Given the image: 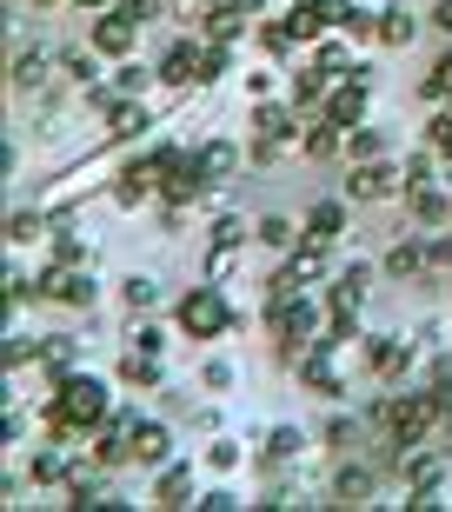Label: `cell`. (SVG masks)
<instances>
[{
    "label": "cell",
    "mask_w": 452,
    "mask_h": 512,
    "mask_svg": "<svg viewBox=\"0 0 452 512\" xmlns=\"http://www.w3.org/2000/svg\"><path fill=\"white\" fill-rule=\"evenodd\" d=\"M100 419H107V386H100L94 373H67L60 393H54V426L60 433H87Z\"/></svg>",
    "instance_id": "6da1fadb"
},
{
    "label": "cell",
    "mask_w": 452,
    "mask_h": 512,
    "mask_svg": "<svg viewBox=\"0 0 452 512\" xmlns=\"http://www.w3.org/2000/svg\"><path fill=\"white\" fill-rule=\"evenodd\" d=\"M439 413H452L446 406V393H413V399H393V406H386V426H393V439H399V453H406V446H419V439L433 433V419Z\"/></svg>",
    "instance_id": "7a4b0ae2"
},
{
    "label": "cell",
    "mask_w": 452,
    "mask_h": 512,
    "mask_svg": "<svg viewBox=\"0 0 452 512\" xmlns=\"http://www.w3.org/2000/svg\"><path fill=\"white\" fill-rule=\"evenodd\" d=\"M147 20H153V0H127V7H113L107 20H94V47L120 60L133 40H140V27H147Z\"/></svg>",
    "instance_id": "3957f363"
},
{
    "label": "cell",
    "mask_w": 452,
    "mask_h": 512,
    "mask_svg": "<svg viewBox=\"0 0 452 512\" xmlns=\"http://www.w3.org/2000/svg\"><path fill=\"white\" fill-rule=\"evenodd\" d=\"M226 320H233V313H226L220 286H193L187 300H180V326H187L193 340H220V333H226Z\"/></svg>",
    "instance_id": "277c9868"
},
{
    "label": "cell",
    "mask_w": 452,
    "mask_h": 512,
    "mask_svg": "<svg viewBox=\"0 0 452 512\" xmlns=\"http://www.w3.org/2000/svg\"><path fill=\"white\" fill-rule=\"evenodd\" d=\"M273 340L293 353V346H306V333H313V306H306V293H273Z\"/></svg>",
    "instance_id": "5b68a950"
},
{
    "label": "cell",
    "mask_w": 452,
    "mask_h": 512,
    "mask_svg": "<svg viewBox=\"0 0 452 512\" xmlns=\"http://www.w3.org/2000/svg\"><path fill=\"white\" fill-rule=\"evenodd\" d=\"M160 187H167L173 207L200 200V187H207V173H200V153H160Z\"/></svg>",
    "instance_id": "8992f818"
},
{
    "label": "cell",
    "mask_w": 452,
    "mask_h": 512,
    "mask_svg": "<svg viewBox=\"0 0 452 512\" xmlns=\"http://www.w3.org/2000/svg\"><path fill=\"white\" fill-rule=\"evenodd\" d=\"M40 293H47V300H60V306H94V280H87L74 260H60L54 273L40 280Z\"/></svg>",
    "instance_id": "52a82bcc"
},
{
    "label": "cell",
    "mask_w": 452,
    "mask_h": 512,
    "mask_svg": "<svg viewBox=\"0 0 452 512\" xmlns=\"http://www.w3.org/2000/svg\"><path fill=\"white\" fill-rule=\"evenodd\" d=\"M326 346H333V340H313V346H300V373H306V386H313V393L339 399V393H346V386H339L333 360H326Z\"/></svg>",
    "instance_id": "ba28073f"
},
{
    "label": "cell",
    "mask_w": 452,
    "mask_h": 512,
    "mask_svg": "<svg viewBox=\"0 0 452 512\" xmlns=\"http://www.w3.org/2000/svg\"><path fill=\"white\" fill-rule=\"evenodd\" d=\"M399 187H406V173L386 167V160H366V167L353 173V200H386V193H399Z\"/></svg>",
    "instance_id": "9c48e42d"
},
{
    "label": "cell",
    "mask_w": 452,
    "mask_h": 512,
    "mask_svg": "<svg viewBox=\"0 0 452 512\" xmlns=\"http://www.w3.org/2000/svg\"><path fill=\"white\" fill-rule=\"evenodd\" d=\"M359 114H366V80L353 74V87H333V94H326V120H339V127L353 133Z\"/></svg>",
    "instance_id": "30bf717a"
},
{
    "label": "cell",
    "mask_w": 452,
    "mask_h": 512,
    "mask_svg": "<svg viewBox=\"0 0 452 512\" xmlns=\"http://www.w3.org/2000/svg\"><path fill=\"white\" fill-rule=\"evenodd\" d=\"M366 360H373V373H379V380H399V373H406V360H413V346H406V340H393V333H379V340L366 346Z\"/></svg>",
    "instance_id": "8fae6325"
},
{
    "label": "cell",
    "mask_w": 452,
    "mask_h": 512,
    "mask_svg": "<svg viewBox=\"0 0 452 512\" xmlns=\"http://www.w3.org/2000/svg\"><path fill=\"white\" fill-rule=\"evenodd\" d=\"M153 187H160V160H133V167L120 173V207H140Z\"/></svg>",
    "instance_id": "7c38bea8"
},
{
    "label": "cell",
    "mask_w": 452,
    "mask_h": 512,
    "mask_svg": "<svg viewBox=\"0 0 452 512\" xmlns=\"http://www.w3.org/2000/svg\"><path fill=\"white\" fill-rule=\"evenodd\" d=\"M253 127H260V140H273V147H280V140H293V133H300V114H293V107H260V114H253Z\"/></svg>",
    "instance_id": "4fadbf2b"
},
{
    "label": "cell",
    "mask_w": 452,
    "mask_h": 512,
    "mask_svg": "<svg viewBox=\"0 0 452 512\" xmlns=\"http://www.w3.org/2000/svg\"><path fill=\"white\" fill-rule=\"evenodd\" d=\"M339 227H346V213H339L333 200H326V207H313V220H306V247H333Z\"/></svg>",
    "instance_id": "5bb4252c"
},
{
    "label": "cell",
    "mask_w": 452,
    "mask_h": 512,
    "mask_svg": "<svg viewBox=\"0 0 452 512\" xmlns=\"http://www.w3.org/2000/svg\"><path fill=\"white\" fill-rule=\"evenodd\" d=\"M320 253H326V247H306L300 260H293V266L280 273V280H273V293H300L306 280H320Z\"/></svg>",
    "instance_id": "9a60e30c"
},
{
    "label": "cell",
    "mask_w": 452,
    "mask_h": 512,
    "mask_svg": "<svg viewBox=\"0 0 452 512\" xmlns=\"http://www.w3.org/2000/svg\"><path fill=\"white\" fill-rule=\"evenodd\" d=\"M359 300H366V266H353V273H339V280H333V313H346V320H353Z\"/></svg>",
    "instance_id": "2e32d148"
},
{
    "label": "cell",
    "mask_w": 452,
    "mask_h": 512,
    "mask_svg": "<svg viewBox=\"0 0 452 512\" xmlns=\"http://www.w3.org/2000/svg\"><path fill=\"white\" fill-rule=\"evenodd\" d=\"M160 80H173V87H187V80H200V54H193L187 40H180V47H173V54L160 60Z\"/></svg>",
    "instance_id": "e0dca14e"
},
{
    "label": "cell",
    "mask_w": 452,
    "mask_h": 512,
    "mask_svg": "<svg viewBox=\"0 0 452 512\" xmlns=\"http://www.w3.org/2000/svg\"><path fill=\"white\" fill-rule=\"evenodd\" d=\"M326 74H333V67H320V60H313V67H300V74H293V107L326 100Z\"/></svg>",
    "instance_id": "ac0fdd59"
},
{
    "label": "cell",
    "mask_w": 452,
    "mask_h": 512,
    "mask_svg": "<svg viewBox=\"0 0 452 512\" xmlns=\"http://www.w3.org/2000/svg\"><path fill=\"white\" fill-rule=\"evenodd\" d=\"M127 459H133V426L120 419V426L100 433V466H127Z\"/></svg>",
    "instance_id": "d6986e66"
},
{
    "label": "cell",
    "mask_w": 452,
    "mask_h": 512,
    "mask_svg": "<svg viewBox=\"0 0 452 512\" xmlns=\"http://www.w3.org/2000/svg\"><path fill=\"white\" fill-rule=\"evenodd\" d=\"M133 459L140 466H160L167 459V426H133Z\"/></svg>",
    "instance_id": "ffe728a7"
},
{
    "label": "cell",
    "mask_w": 452,
    "mask_h": 512,
    "mask_svg": "<svg viewBox=\"0 0 452 512\" xmlns=\"http://www.w3.org/2000/svg\"><path fill=\"white\" fill-rule=\"evenodd\" d=\"M147 127V107H133V100H113L107 107V133L113 140H127V133H140Z\"/></svg>",
    "instance_id": "44dd1931"
},
{
    "label": "cell",
    "mask_w": 452,
    "mask_h": 512,
    "mask_svg": "<svg viewBox=\"0 0 452 512\" xmlns=\"http://www.w3.org/2000/svg\"><path fill=\"white\" fill-rule=\"evenodd\" d=\"M187 493H193V473H187V466H167L153 499H160V506H187Z\"/></svg>",
    "instance_id": "7402d4cb"
},
{
    "label": "cell",
    "mask_w": 452,
    "mask_h": 512,
    "mask_svg": "<svg viewBox=\"0 0 452 512\" xmlns=\"http://www.w3.org/2000/svg\"><path fill=\"white\" fill-rule=\"evenodd\" d=\"M233 167H240V153L226 147V140H213V147H200V173H207V180H226Z\"/></svg>",
    "instance_id": "603a6c76"
},
{
    "label": "cell",
    "mask_w": 452,
    "mask_h": 512,
    "mask_svg": "<svg viewBox=\"0 0 452 512\" xmlns=\"http://www.w3.org/2000/svg\"><path fill=\"white\" fill-rule=\"evenodd\" d=\"M379 40H386V47H406V40H413V14H406V7H386V14H379Z\"/></svg>",
    "instance_id": "cb8c5ba5"
},
{
    "label": "cell",
    "mask_w": 452,
    "mask_h": 512,
    "mask_svg": "<svg viewBox=\"0 0 452 512\" xmlns=\"http://www.w3.org/2000/svg\"><path fill=\"white\" fill-rule=\"evenodd\" d=\"M419 266H426V247H413V240H406V247H393V253H386V273H393V280H413Z\"/></svg>",
    "instance_id": "d4e9b609"
},
{
    "label": "cell",
    "mask_w": 452,
    "mask_h": 512,
    "mask_svg": "<svg viewBox=\"0 0 452 512\" xmlns=\"http://www.w3.org/2000/svg\"><path fill=\"white\" fill-rule=\"evenodd\" d=\"M246 7H253V0H246ZM246 7H240V0H226L220 14L207 20V34H213V40H233V34H240V20H246Z\"/></svg>",
    "instance_id": "484cf974"
},
{
    "label": "cell",
    "mask_w": 452,
    "mask_h": 512,
    "mask_svg": "<svg viewBox=\"0 0 452 512\" xmlns=\"http://www.w3.org/2000/svg\"><path fill=\"white\" fill-rule=\"evenodd\" d=\"M286 27H293V40H313V34L326 27V20H320V7H313V0H300V7L286 14Z\"/></svg>",
    "instance_id": "4316f807"
},
{
    "label": "cell",
    "mask_w": 452,
    "mask_h": 512,
    "mask_svg": "<svg viewBox=\"0 0 452 512\" xmlns=\"http://www.w3.org/2000/svg\"><path fill=\"white\" fill-rule=\"evenodd\" d=\"M366 493H373V473L346 466V473H339V499H346V506H366Z\"/></svg>",
    "instance_id": "83f0119b"
},
{
    "label": "cell",
    "mask_w": 452,
    "mask_h": 512,
    "mask_svg": "<svg viewBox=\"0 0 452 512\" xmlns=\"http://www.w3.org/2000/svg\"><path fill=\"white\" fill-rule=\"evenodd\" d=\"M120 380L127 386H153L160 380V373H153V353H127V360H120Z\"/></svg>",
    "instance_id": "f1b7e54d"
},
{
    "label": "cell",
    "mask_w": 452,
    "mask_h": 512,
    "mask_svg": "<svg viewBox=\"0 0 452 512\" xmlns=\"http://www.w3.org/2000/svg\"><path fill=\"white\" fill-rule=\"evenodd\" d=\"M306 153H313V160H326V153H339V120H320V127L306 133Z\"/></svg>",
    "instance_id": "f546056e"
},
{
    "label": "cell",
    "mask_w": 452,
    "mask_h": 512,
    "mask_svg": "<svg viewBox=\"0 0 452 512\" xmlns=\"http://www.w3.org/2000/svg\"><path fill=\"white\" fill-rule=\"evenodd\" d=\"M260 240H266V247H293V240H306V233H293V220L273 213V220H260Z\"/></svg>",
    "instance_id": "4dcf8cb0"
},
{
    "label": "cell",
    "mask_w": 452,
    "mask_h": 512,
    "mask_svg": "<svg viewBox=\"0 0 452 512\" xmlns=\"http://www.w3.org/2000/svg\"><path fill=\"white\" fill-rule=\"evenodd\" d=\"M40 80H47V60H40V54H20L14 60V87H40Z\"/></svg>",
    "instance_id": "1f68e13d"
},
{
    "label": "cell",
    "mask_w": 452,
    "mask_h": 512,
    "mask_svg": "<svg viewBox=\"0 0 452 512\" xmlns=\"http://www.w3.org/2000/svg\"><path fill=\"white\" fill-rule=\"evenodd\" d=\"M413 213H419V220H426V227H439V220H446V193H419V200H413Z\"/></svg>",
    "instance_id": "d6a6232c"
},
{
    "label": "cell",
    "mask_w": 452,
    "mask_h": 512,
    "mask_svg": "<svg viewBox=\"0 0 452 512\" xmlns=\"http://www.w3.org/2000/svg\"><path fill=\"white\" fill-rule=\"evenodd\" d=\"M426 94H433V100H452V54L433 67V80H426Z\"/></svg>",
    "instance_id": "836d02e7"
},
{
    "label": "cell",
    "mask_w": 452,
    "mask_h": 512,
    "mask_svg": "<svg viewBox=\"0 0 452 512\" xmlns=\"http://www.w3.org/2000/svg\"><path fill=\"white\" fill-rule=\"evenodd\" d=\"M40 360L67 373V366H74V340H47V346H40Z\"/></svg>",
    "instance_id": "e575fe53"
},
{
    "label": "cell",
    "mask_w": 452,
    "mask_h": 512,
    "mask_svg": "<svg viewBox=\"0 0 452 512\" xmlns=\"http://www.w3.org/2000/svg\"><path fill=\"white\" fill-rule=\"evenodd\" d=\"M266 453H273V459H293V453H300V433H293V426H280V433L266 439Z\"/></svg>",
    "instance_id": "d590c367"
},
{
    "label": "cell",
    "mask_w": 452,
    "mask_h": 512,
    "mask_svg": "<svg viewBox=\"0 0 452 512\" xmlns=\"http://www.w3.org/2000/svg\"><path fill=\"white\" fill-rule=\"evenodd\" d=\"M40 233V213H14V220H7V240H34Z\"/></svg>",
    "instance_id": "8d00e7d4"
},
{
    "label": "cell",
    "mask_w": 452,
    "mask_h": 512,
    "mask_svg": "<svg viewBox=\"0 0 452 512\" xmlns=\"http://www.w3.org/2000/svg\"><path fill=\"white\" fill-rule=\"evenodd\" d=\"M207 466H220V473H233V466H240V446H233V439H220V446L207 453Z\"/></svg>",
    "instance_id": "74e56055"
},
{
    "label": "cell",
    "mask_w": 452,
    "mask_h": 512,
    "mask_svg": "<svg viewBox=\"0 0 452 512\" xmlns=\"http://www.w3.org/2000/svg\"><path fill=\"white\" fill-rule=\"evenodd\" d=\"M127 306H133V313H140V306H153V280H140V273H133V280H127Z\"/></svg>",
    "instance_id": "f35d334b"
},
{
    "label": "cell",
    "mask_w": 452,
    "mask_h": 512,
    "mask_svg": "<svg viewBox=\"0 0 452 512\" xmlns=\"http://www.w3.org/2000/svg\"><path fill=\"white\" fill-rule=\"evenodd\" d=\"M346 147H353V160H373V153H379V133H366V127H359L353 140H346Z\"/></svg>",
    "instance_id": "ab89813d"
},
{
    "label": "cell",
    "mask_w": 452,
    "mask_h": 512,
    "mask_svg": "<svg viewBox=\"0 0 452 512\" xmlns=\"http://www.w3.org/2000/svg\"><path fill=\"white\" fill-rule=\"evenodd\" d=\"M213 74H226V47H207V54H200V80H213Z\"/></svg>",
    "instance_id": "60d3db41"
},
{
    "label": "cell",
    "mask_w": 452,
    "mask_h": 512,
    "mask_svg": "<svg viewBox=\"0 0 452 512\" xmlns=\"http://www.w3.org/2000/svg\"><path fill=\"white\" fill-rule=\"evenodd\" d=\"M213 240H220V247H240L246 227H240V220H220V227H213Z\"/></svg>",
    "instance_id": "b9f144b4"
},
{
    "label": "cell",
    "mask_w": 452,
    "mask_h": 512,
    "mask_svg": "<svg viewBox=\"0 0 452 512\" xmlns=\"http://www.w3.org/2000/svg\"><path fill=\"white\" fill-rule=\"evenodd\" d=\"M433 147H439V153H452V114H439V120H433Z\"/></svg>",
    "instance_id": "7bdbcfd3"
},
{
    "label": "cell",
    "mask_w": 452,
    "mask_h": 512,
    "mask_svg": "<svg viewBox=\"0 0 452 512\" xmlns=\"http://www.w3.org/2000/svg\"><path fill=\"white\" fill-rule=\"evenodd\" d=\"M67 74H74V80H87V87H94V60H87V54H67Z\"/></svg>",
    "instance_id": "ee69618b"
},
{
    "label": "cell",
    "mask_w": 452,
    "mask_h": 512,
    "mask_svg": "<svg viewBox=\"0 0 452 512\" xmlns=\"http://www.w3.org/2000/svg\"><path fill=\"white\" fill-rule=\"evenodd\" d=\"M433 27H446V34H452V0H439V7H433Z\"/></svg>",
    "instance_id": "f6af8a7d"
},
{
    "label": "cell",
    "mask_w": 452,
    "mask_h": 512,
    "mask_svg": "<svg viewBox=\"0 0 452 512\" xmlns=\"http://www.w3.org/2000/svg\"><path fill=\"white\" fill-rule=\"evenodd\" d=\"M80 7H100V0H80Z\"/></svg>",
    "instance_id": "bcb514c9"
}]
</instances>
